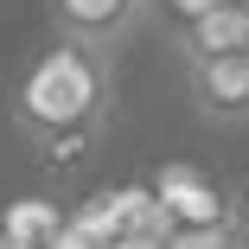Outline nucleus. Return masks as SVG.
Segmentation results:
<instances>
[{
  "instance_id": "f257e3e1",
  "label": "nucleus",
  "mask_w": 249,
  "mask_h": 249,
  "mask_svg": "<svg viewBox=\"0 0 249 249\" xmlns=\"http://www.w3.org/2000/svg\"><path fill=\"white\" fill-rule=\"evenodd\" d=\"M109 96H115L109 52L77 45V38H52L13 83V122L32 141L64 134V128H103Z\"/></svg>"
},
{
  "instance_id": "f03ea898",
  "label": "nucleus",
  "mask_w": 249,
  "mask_h": 249,
  "mask_svg": "<svg viewBox=\"0 0 249 249\" xmlns=\"http://www.w3.org/2000/svg\"><path fill=\"white\" fill-rule=\"evenodd\" d=\"M52 7V26L58 38H77V45H96V52H115V45L141 26L147 0H45Z\"/></svg>"
},
{
  "instance_id": "7ed1b4c3",
  "label": "nucleus",
  "mask_w": 249,
  "mask_h": 249,
  "mask_svg": "<svg viewBox=\"0 0 249 249\" xmlns=\"http://www.w3.org/2000/svg\"><path fill=\"white\" fill-rule=\"evenodd\" d=\"M192 103L205 122L249 128V58L230 52V58H211V64H192Z\"/></svg>"
},
{
  "instance_id": "20e7f679",
  "label": "nucleus",
  "mask_w": 249,
  "mask_h": 249,
  "mask_svg": "<svg viewBox=\"0 0 249 249\" xmlns=\"http://www.w3.org/2000/svg\"><path fill=\"white\" fill-rule=\"evenodd\" d=\"M249 45V0H217V7L179 19V58L185 71L192 64H211V58H230Z\"/></svg>"
},
{
  "instance_id": "39448f33",
  "label": "nucleus",
  "mask_w": 249,
  "mask_h": 249,
  "mask_svg": "<svg viewBox=\"0 0 249 249\" xmlns=\"http://www.w3.org/2000/svg\"><path fill=\"white\" fill-rule=\"evenodd\" d=\"M147 185H154V205L166 211V230L173 224H224L230 217V198L217 192V179H205L198 166H166Z\"/></svg>"
},
{
  "instance_id": "423d86ee",
  "label": "nucleus",
  "mask_w": 249,
  "mask_h": 249,
  "mask_svg": "<svg viewBox=\"0 0 249 249\" xmlns=\"http://www.w3.org/2000/svg\"><path fill=\"white\" fill-rule=\"evenodd\" d=\"M64 224V205L58 198H45V192H26V198H13V205H0V243H45Z\"/></svg>"
},
{
  "instance_id": "0eeeda50",
  "label": "nucleus",
  "mask_w": 249,
  "mask_h": 249,
  "mask_svg": "<svg viewBox=\"0 0 249 249\" xmlns=\"http://www.w3.org/2000/svg\"><path fill=\"white\" fill-rule=\"evenodd\" d=\"M160 243L166 249H236L243 236H236V217H224V224H173Z\"/></svg>"
},
{
  "instance_id": "6e6552de",
  "label": "nucleus",
  "mask_w": 249,
  "mask_h": 249,
  "mask_svg": "<svg viewBox=\"0 0 249 249\" xmlns=\"http://www.w3.org/2000/svg\"><path fill=\"white\" fill-rule=\"evenodd\" d=\"M89 141H96V128H64V134H45L38 154H45V166H77V160H89Z\"/></svg>"
},
{
  "instance_id": "1a4fd4ad",
  "label": "nucleus",
  "mask_w": 249,
  "mask_h": 249,
  "mask_svg": "<svg viewBox=\"0 0 249 249\" xmlns=\"http://www.w3.org/2000/svg\"><path fill=\"white\" fill-rule=\"evenodd\" d=\"M38 249H96V243H89V236H77L71 224H58V230H52V236H45Z\"/></svg>"
},
{
  "instance_id": "9d476101",
  "label": "nucleus",
  "mask_w": 249,
  "mask_h": 249,
  "mask_svg": "<svg viewBox=\"0 0 249 249\" xmlns=\"http://www.w3.org/2000/svg\"><path fill=\"white\" fill-rule=\"evenodd\" d=\"M103 249H166L154 230H128V236H115V243H103Z\"/></svg>"
},
{
  "instance_id": "9b49d317",
  "label": "nucleus",
  "mask_w": 249,
  "mask_h": 249,
  "mask_svg": "<svg viewBox=\"0 0 249 249\" xmlns=\"http://www.w3.org/2000/svg\"><path fill=\"white\" fill-rule=\"evenodd\" d=\"M236 236H243V243H249V211H243V224H236Z\"/></svg>"
},
{
  "instance_id": "f8f14e48",
  "label": "nucleus",
  "mask_w": 249,
  "mask_h": 249,
  "mask_svg": "<svg viewBox=\"0 0 249 249\" xmlns=\"http://www.w3.org/2000/svg\"><path fill=\"white\" fill-rule=\"evenodd\" d=\"M0 249H32V243H0Z\"/></svg>"
},
{
  "instance_id": "ddd939ff",
  "label": "nucleus",
  "mask_w": 249,
  "mask_h": 249,
  "mask_svg": "<svg viewBox=\"0 0 249 249\" xmlns=\"http://www.w3.org/2000/svg\"><path fill=\"white\" fill-rule=\"evenodd\" d=\"M243 58H249V45H243Z\"/></svg>"
},
{
  "instance_id": "4468645a",
  "label": "nucleus",
  "mask_w": 249,
  "mask_h": 249,
  "mask_svg": "<svg viewBox=\"0 0 249 249\" xmlns=\"http://www.w3.org/2000/svg\"><path fill=\"white\" fill-rule=\"evenodd\" d=\"M236 249H249V243H236Z\"/></svg>"
}]
</instances>
